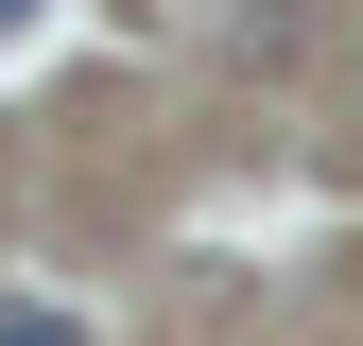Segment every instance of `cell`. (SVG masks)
<instances>
[{"label":"cell","mask_w":363,"mask_h":346,"mask_svg":"<svg viewBox=\"0 0 363 346\" xmlns=\"http://www.w3.org/2000/svg\"><path fill=\"white\" fill-rule=\"evenodd\" d=\"M0 346H86V329L69 312H0Z\"/></svg>","instance_id":"cell-1"}]
</instances>
